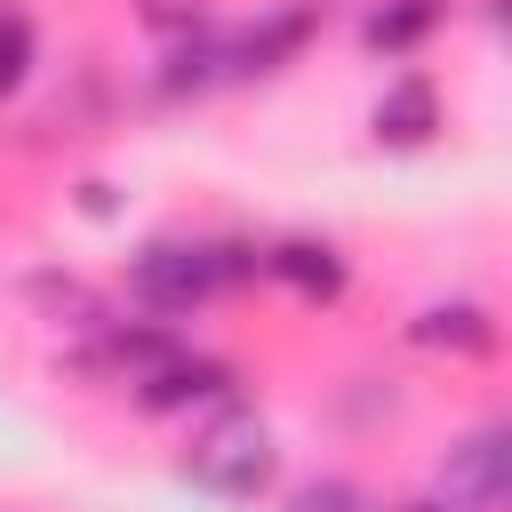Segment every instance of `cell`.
<instances>
[{
  "mask_svg": "<svg viewBox=\"0 0 512 512\" xmlns=\"http://www.w3.org/2000/svg\"><path fill=\"white\" fill-rule=\"evenodd\" d=\"M504 432L488 424V432H472L448 464H440V504H456V512H496L504 504Z\"/></svg>",
  "mask_w": 512,
  "mask_h": 512,
  "instance_id": "cell-3",
  "label": "cell"
},
{
  "mask_svg": "<svg viewBox=\"0 0 512 512\" xmlns=\"http://www.w3.org/2000/svg\"><path fill=\"white\" fill-rule=\"evenodd\" d=\"M232 392V376L208 360V352H184V344H168L144 376H136V400L144 408H192V400H224Z\"/></svg>",
  "mask_w": 512,
  "mask_h": 512,
  "instance_id": "cell-4",
  "label": "cell"
},
{
  "mask_svg": "<svg viewBox=\"0 0 512 512\" xmlns=\"http://www.w3.org/2000/svg\"><path fill=\"white\" fill-rule=\"evenodd\" d=\"M304 32H312V8H288V16H272V24H248V32H224V40H216V56H224V80L280 72V64L304 48Z\"/></svg>",
  "mask_w": 512,
  "mask_h": 512,
  "instance_id": "cell-5",
  "label": "cell"
},
{
  "mask_svg": "<svg viewBox=\"0 0 512 512\" xmlns=\"http://www.w3.org/2000/svg\"><path fill=\"white\" fill-rule=\"evenodd\" d=\"M272 472H280L272 424H264L256 408H232V400H224V408L192 432V448H184V480H192V488H208V496H232V504L264 496V488H272Z\"/></svg>",
  "mask_w": 512,
  "mask_h": 512,
  "instance_id": "cell-2",
  "label": "cell"
},
{
  "mask_svg": "<svg viewBox=\"0 0 512 512\" xmlns=\"http://www.w3.org/2000/svg\"><path fill=\"white\" fill-rule=\"evenodd\" d=\"M296 512H376V504H368L352 480H312V488L296 496Z\"/></svg>",
  "mask_w": 512,
  "mask_h": 512,
  "instance_id": "cell-12",
  "label": "cell"
},
{
  "mask_svg": "<svg viewBox=\"0 0 512 512\" xmlns=\"http://www.w3.org/2000/svg\"><path fill=\"white\" fill-rule=\"evenodd\" d=\"M416 344H440V352H496V320L480 312V304H432V312H416Z\"/></svg>",
  "mask_w": 512,
  "mask_h": 512,
  "instance_id": "cell-8",
  "label": "cell"
},
{
  "mask_svg": "<svg viewBox=\"0 0 512 512\" xmlns=\"http://www.w3.org/2000/svg\"><path fill=\"white\" fill-rule=\"evenodd\" d=\"M248 272H264V256L240 248V240H152V248H136L128 288L152 312H192V304H208L216 288H232Z\"/></svg>",
  "mask_w": 512,
  "mask_h": 512,
  "instance_id": "cell-1",
  "label": "cell"
},
{
  "mask_svg": "<svg viewBox=\"0 0 512 512\" xmlns=\"http://www.w3.org/2000/svg\"><path fill=\"white\" fill-rule=\"evenodd\" d=\"M440 24V0H384L376 16H368V48H384V56H408L424 32Z\"/></svg>",
  "mask_w": 512,
  "mask_h": 512,
  "instance_id": "cell-9",
  "label": "cell"
},
{
  "mask_svg": "<svg viewBox=\"0 0 512 512\" xmlns=\"http://www.w3.org/2000/svg\"><path fill=\"white\" fill-rule=\"evenodd\" d=\"M24 72H32V16L0 0V96H16Z\"/></svg>",
  "mask_w": 512,
  "mask_h": 512,
  "instance_id": "cell-10",
  "label": "cell"
},
{
  "mask_svg": "<svg viewBox=\"0 0 512 512\" xmlns=\"http://www.w3.org/2000/svg\"><path fill=\"white\" fill-rule=\"evenodd\" d=\"M368 128H376V144H400V152L432 144V128H440V96H432V80H424V72H400V80L376 96Z\"/></svg>",
  "mask_w": 512,
  "mask_h": 512,
  "instance_id": "cell-6",
  "label": "cell"
},
{
  "mask_svg": "<svg viewBox=\"0 0 512 512\" xmlns=\"http://www.w3.org/2000/svg\"><path fill=\"white\" fill-rule=\"evenodd\" d=\"M408 512H456V504H440V496H432V504H408Z\"/></svg>",
  "mask_w": 512,
  "mask_h": 512,
  "instance_id": "cell-13",
  "label": "cell"
},
{
  "mask_svg": "<svg viewBox=\"0 0 512 512\" xmlns=\"http://www.w3.org/2000/svg\"><path fill=\"white\" fill-rule=\"evenodd\" d=\"M136 16H144L160 40H184V32H200V0H136Z\"/></svg>",
  "mask_w": 512,
  "mask_h": 512,
  "instance_id": "cell-11",
  "label": "cell"
},
{
  "mask_svg": "<svg viewBox=\"0 0 512 512\" xmlns=\"http://www.w3.org/2000/svg\"><path fill=\"white\" fill-rule=\"evenodd\" d=\"M264 272L280 288H296L304 304H336L344 296V256L328 240H280V248H264Z\"/></svg>",
  "mask_w": 512,
  "mask_h": 512,
  "instance_id": "cell-7",
  "label": "cell"
}]
</instances>
